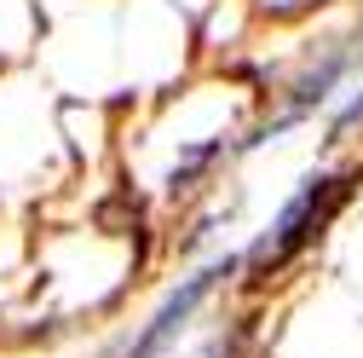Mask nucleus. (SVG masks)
Wrapping results in <instances>:
<instances>
[{
  "label": "nucleus",
  "mask_w": 363,
  "mask_h": 358,
  "mask_svg": "<svg viewBox=\"0 0 363 358\" xmlns=\"http://www.w3.org/2000/svg\"><path fill=\"white\" fill-rule=\"evenodd\" d=\"M346 64H352V53H329L323 64H311V70L289 87V110H300V116H306V110H317V104L335 93V81L346 75Z\"/></svg>",
  "instance_id": "7ed1b4c3"
},
{
  "label": "nucleus",
  "mask_w": 363,
  "mask_h": 358,
  "mask_svg": "<svg viewBox=\"0 0 363 358\" xmlns=\"http://www.w3.org/2000/svg\"><path fill=\"white\" fill-rule=\"evenodd\" d=\"M231 272H237V254H225V260L202 266V272H191L185 283H179V289H173V295L156 306V318L139 330V341L127 347V358H162V352L179 341V330L191 324V312H196V306L213 295V283H219V278H231Z\"/></svg>",
  "instance_id": "f03ea898"
},
{
  "label": "nucleus",
  "mask_w": 363,
  "mask_h": 358,
  "mask_svg": "<svg viewBox=\"0 0 363 358\" xmlns=\"http://www.w3.org/2000/svg\"><path fill=\"white\" fill-rule=\"evenodd\" d=\"M352 191H357V173H311L306 185L289 197V208L271 219V232L254 243V254H248V266H254V278H271V272H283V266L300 254V249H311L317 237L329 232V219L352 202Z\"/></svg>",
  "instance_id": "f257e3e1"
},
{
  "label": "nucleus",
  "mask_w": 363,
  "mask_h": 358,
  "mask_svg": "<svg viewBox=\"0 0 363 358\" xmlns=\"http://www.w3.org/2000/svg\"><path fill=\"white\" fill-rule=\"evenodd\" d=\"M352 121H363V93H357V99H352V104H346V110L335 116V133H346Z\"/></svg>",
  "instance_id": "20e7f679"
}]
</instances>
